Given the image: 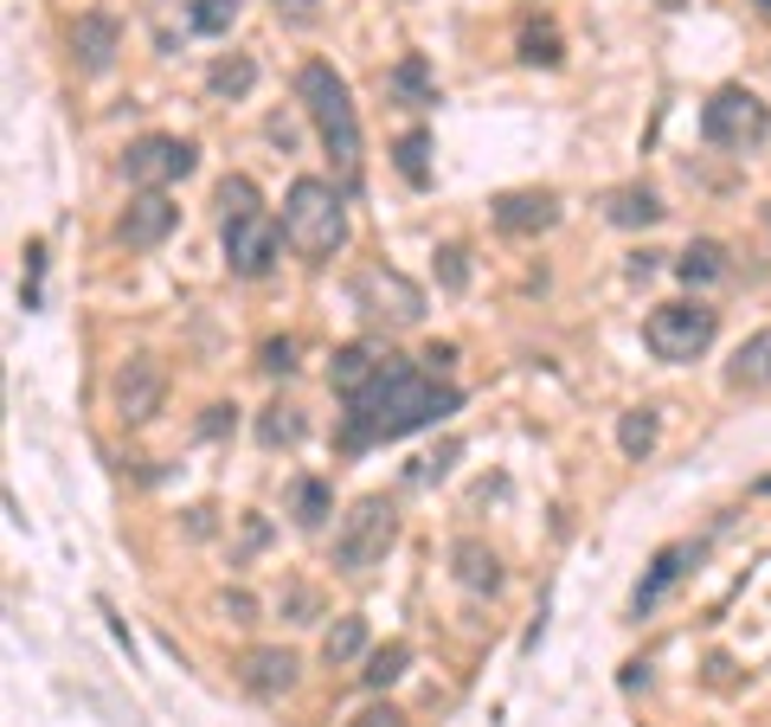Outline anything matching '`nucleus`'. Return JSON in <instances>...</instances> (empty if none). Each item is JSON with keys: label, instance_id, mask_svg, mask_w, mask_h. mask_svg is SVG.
<instances>
[{"label": "nucleus", "instance_id": "obj_1", "mask_svg": "<svg viewBox=\"0 0 771 727\" xmlns=\"http://www.w3.org/2000/svg\"><path fill=\"white\" fill-rule=\"evenodd\" d=\"M463 406V393L438 374H425V367H411V361H379V374H373L354 399H347V413H341V451L354 458V451H373V445H393L405 431H418V425H438L450 419Z\"/></svg>", "mask_w": 771, "mask_h": 727}, {"label": "nucleus", "instance_id": "obj_2", "mask_svg": "<svg viewBox=\"0 0 771 727\" xmlns=\"http://www.w3.org/2000/svg\"><path fill=\"white\" fill-rule=\"evenodd\" d=\"M296 97H302V110H309V122H315L329 161L341 168V181L354 188V181H361V116H354V97H347L341 72L322 65V58H309V65L296 72Z\"/></svg>", "mask_w": 771, "mask_h": 727}, {"label": "nucleus", "instance_id": "obj_3", "mask_svg": "<svg viewBox=\"0 0 771 727\" xmlns=\"http://www.w3.org/2000/svg\"><path fill=\"white\" fill-rule=\"evenodd\" d=\"M283 238H290L302 258H329L347 245V206H341V193L329 181H315V174H302L283 200Z\"/></svg>", "mask_w": 771, "mask_h": 727}, {"label": "nucleus", "instance_id": "obj_4", "mask_svg": "<svg viewBox=\"0 0 771 727\" xmlns=\"http://www.w3.org/2000/svg\"><path fill=\"white\" fill-rule=\"evenodd\" d=\"M399 541V509L386 496H361L341 515V535H334V567L341 574H367L386 560V547Z\"/></svg>", "mask_w": 771, "mask_h": 727}, {"label": "nucleus", "instance_id": "obj_5", "mask_svg": "<svg viewBox=\"0 0 771 727\" xmlns=\"http://www.w3.org/2000/svg\"><path fill=\"white\" fill-rule=\"evenodd\" d=\"M700 136L714 142V149H759L771 136V110L746 90V84H727V90H714L707 97V110H700Z\"/></svg>", "mask_w": 771, "mask_h": 727}, {"label": "nucleus", "instance_id": "obj_6", "mask_svg": "<svg viewBox=\"0 0 771 727\" xmlns=\"http://www.w3.org/2000/svg\"><path fill=\"white\" fill-rule=\"evenodd\" d=\"M714 329H720V316L707 303H662L643 322V342H650L656 361H695V354L714 348Z\"/></svg>", "mask_w": 771, "mask_h": 727}, {"label": "nucleus", "instance_id": "obj_7", "mask_svg": "<svg viewBox=\"0 0 771 727\" xmlns=\"http://www.w3.org/2000/svg\"><path fill=\"white\" fill-rule=\"evenodd\" d=\"M193 142H181V136H142V142H129V154H122V174H129V188L142 193H168L174 181H186L193 174Z\"/></svg>", "mask_w": 771, "mask_h": 727}, {"label": "nucleus", "instance_id": "obj_8", "mask_svg": "<svg viewBox=\"0 0 771 727\" xmlns=\"http://www.w3.org/2000/svg\"><path fill=\"white\" fill-rule=\"evenodd\" d=\"M283 226L264 220V213H245V220H225V265L232 277H270L277 258H283Z\"/></svg>", "mask_w": 771, "mask_h": 727}, {"label": "nucleus", "instance_id": "obj_9", "mask_svg": "<svg viewBox=\"0 0 771 727\" xmlns=\"http://www.w3.org/2000/svg\"><path fill=\"white\" fill-rule=\"evenodd\" d=\"M354 303L367 309L373 322H393V329H411L418 316H425V290L418 284H405L399 270H361L354 277Z\"/></svg>", "mask_w": 771, "mask_h": 727}, {"label": "nucleus", "instance_id": "obj_10", "mask_svg": "<svg viewBox=\"0 0 771 727\" xmlns=\"http://www.w3.org/2000/svg\"><path fill=\"white\" fill-rule=\"evenodd\" d=\"M110 399H116V413L129 425H148L154 413H161V399H168V367L154 361V354H129L122 367H116V381H110Z\"/></svg>", "mask_w": 771, "mask_h": 727}, {"label": "nucleus", "instance_id": "obj_11", "mask_svg": "<svg viewBox=\"0 0 771 727\" xmlns=\"http://www.w3.org/2000/svg\"><path fill=\"white\" fill-rule=\"evenodd\" d=\"M174 226H181V206H174L168 193H136V200H129V213L116 220V238H122L129 252H154Z\"/></svg>", "mask_w": 771, "mask_h": 727}, {"label": "nucleus", "instance_id": "obj_12", "mask_svg": "<svg viewBox=\"0 0 771 727\" xmlns=\"http://www.w3.org/2000/svg\"><path fill=\"white\" fill-rule=\"evenodd\" d=\"M116 52H122V26L110 13H77L72 20V58L84 72H110Z\"/></svg>", "mask_w": 771, "mask_h": 727}, {"label": "nucleus", "instance_id": "obj_13", "mask_svg": "<svg viewBox=\"0 0 771 727\" xmlns=\"http://www.w3.org/2000/svg\"><path fill=\"white\" fill-rule=\"evenodd\" d=\"M559 220V200L547 188H521V193H502L495 200V226L514 232V238H527V232H547Z\"/></svg>", "mask_w": 771, "mask_h": 727}, {"label": "nucleus", "instance_id": "obj_14", "mask_svg": "<svg viewBox=\"0 0 771 727\" xmlns=\"http://www.w3.org/2000/svg\"><path fill=\"white\" fill-rule=\"evenodd\" d=\"M695 567V547H662L656 560H650V574H643V586H636V599H630V612H656L662 599H668V586Z\"/></svg>", "mask_w": 771, "mask_h": 727}, {"label": "nucleus", "instance_id": "obj_15", "mask_svg": "<svg viewBox=\"0 0 771 727\" xmlns=\"http://www.w3.org/2000/svg\"><path fill=\"white\" fill-rule=\"evenodd\" d=\"M296 670H302V663H296L290 651H251L245 656V689L264 695V702H270V695H290Z\"/></svg>", "mask_w": 771, "mask_h": 727}, {"label": "nucleus", "instance_id": "obj_16", "mask_svg": "<svg viewBox=\"0 0 771 727\" xmlns=\"http://www.w3.org/2000/svg\"><path fill=\"white\" fill-rule=\"evenodd\" d=\"M450 574H457V586H470V592H495L502 586V560L482 541H457L450 547Z\"/></svg>", "mask_w": 771, "mask_h": 727}, {"label": "nucleus", "instance_id": "obj_17", "mask_svg": "<svg viewBox=\"0 0 771 727\" xmlns=\"http://www.w3.org/2000/svg\"><path fill=\"white\" fill-rule=\"evenodd\" d=\"M174 7H181L186 33L219 39V33H232V20H238V7H245V0H174Z\"/></svg>", "mask_w": 771, "mask_h": 727}, {"label": "nucleus", "instance_id": "obj_18", "mask_svg": "<svg viewBox=\"0 0 771 727\" xmlns=\"http://www.w3.org/2000/svg\"><path fill=\"white\" fill-rule=\"evenodd\" d=\"M727 381H733V386H771V329H759V335H746V342H739Z\"/></svg>", "mask_w": 771, "mask_h": 727}, {"label": "nucleus", "instance_id": "obj_19", "mask_svg": "<svg viewBox=\"0 0 771 727\" xmlns=\"http://www.w3.org/2000/svg\"><path fill=\"white\" fill-rule=\"evenodd\" d=\"M675 277H682V284H720V277H727V252H720L714 238H695V245L675 258Z\"/></svg>", "mask_w": 771, "mask_h": 727}, {"label": "nucleus", "instance_id": "obj_20", "mask_svg": "<svg viewBox=\"0 0 771 727\" xmlns=\"http://www.w3.org/2000/svg\"><path fill=\"white\" fill-rule=\"evenodd\" d=\"M393 97H405V104H418V110H425V104H438V77H431V65H425L418 52L393 65Z\"/></svg>", "mask_w": 771, "mask_h": 727}, {"label": "nucleus", "instance_id": "obj_21", "mask_svg": "<svg viewBox=\"0 0 771 727\" xmlns=\"http://www.w3.org/2000/svg\"><path fill=\"white\" fill-rule=\"evenodd\" d=\"M373 374H379L373 348H341V354H334V367H329V381H334V393H341V399H354Z\"/></svg>", "mask_w": 771, "mask_h": 727}, {"label": "nucleus", "instance_id": "obj_22", "mask_svg": "<svg viewBox=\"0 0 771 727\" xmlns=\"http://www.w3.org/2000/svg\"><path fill=\"white\" fill-rule=\"evenodd\" d=\"M604 213H611V226H656V220H662V200L650 188H618Z\"/></svg>", "mask_w": 771, "mask_h": 727}, {"label": "nucleus", "instance_id": "obj_23", "mask_svg": "<svg viewBox=\"0 0 771 727\" xmlns=\"http://www.w3.org/2000/svg\"><path fill=\"white\" fill-rule=\"evenodd\" d=\"M618 451H624L630 463H643L656 451V413H650V406H636V413L618 419Z\"/></svg>", "mask_w": 771, "mask_h": 727}, {"label": "nucleus", "instance_id": "obj_24", "mask_svg": "<svg viewBox=\"0 0 771 727\" xmlns=\"http://www.w3.org/2000/svg\"><path fill=\"white\" fill-rule=\"evenodd\" d=\"M206 84H213V97H251V84H257V58L232 52V58H219V65L206 72Z\"/></svg>", "mask_w": 771, "mask_h": 727}, {"label": "nucleus", "instance_id": "obj_25", "mask_svg": "<svg viewBox=\"0 0 771 727\" xmlns=\"http://www.w3.org/2000/svg\"><path fill=\"white\" fill-rule=\"evenodd\" d=\"M329 509H334V490L322 483V477H302V483H296L290 515L302 522V528H322V522H329Z\"/></svg>", "mask_w": 771, "mask_h": 727}, {"label": "nucleus", "instance_id": "obj_26", "mask_svg": "<svg viewBox=\"0 0 771 727\" xmlns=\"http://www.w3.org/2000/svg\"><path fill=\"white\" fill-rule=\"evenodd\" d=\"M405 663H411V644H405V638H393V644H379V651L367 656L361 683H367V689H386V683H399V676H405Z\"/></svg>", "mask_w": 771, "mask_h": 727}, {"label": "nucleus", "instance_id": "obj_27", "mask_svg": "<svg viewBox=\"0 0 771 727\" xmlns=\"http://www.w3.org/2000/svg\"><path fill=\"white\" fill-rule=\"evenodd\" d=\"M367 651V618H334V631L322 638V656L329 663H354Z\"/></svg>", "mask_w": 771, "mask_h": 727}, {"label": "nucleus", "instance_id": "obj_28", "mask_svg": "<svg viewBox=\"0 0 771 727\" xmlns=\"http://www.w3.org/2000/svg\"><path fill=\"white\" fill-rule=\"evenodd\" d=\"M393 154H399V174L411 181V188H425V181H431V168H425V154H431V136H425V129H405Z\"/></svg>", "mask_w": 771, "mask_h": 727}, {"label": "nucleus", "instance_id": "obj_29", "mask_svg": "<svg viewBox=\"0 0 771 727\" xmlns=\"http://www.w3.org/2000/svg\"><path fill=\"white\" fill-rule=\"evenodd\" d=\"M257 438H264V445H296V438H302V419H296L290 406H270V413L257 419Z\"/></svg>", "mask_w": 771, "mask_h": 727}, {"label": "nucleus", "instance_id": "obj_30", "mask_svg": "<svg viewBox=\"0 0 771 727\" xmlns=\"http://www.w3.org/2000/svg\"><path fill=\"white\" fill-rule=\"evenodd\" d=\"M521 58L527 65H559V33L553 26H527L521 33Z\"/></svg>", "mask_w": 771, "mask_h": 727}, {"label": "nucleus", "instance_id": "obj_31", "mask_svg": "<svg viewBox=\"0 0 771 727\" xmlns=\"http://www.w3.org/2000/svg\"><path fill=\"white\" fill-rule=\"evenodd\" d=\"M219 206H225V220H245V213H257V188L245 174H232V181H219Z\"/></svg>", "mask_w": 771, "mask_h": 727}, {"label": "nucleus", "instance_id": "obj_32", "mask_svg": "<svg viewBox=\"0 0 771 727\" xmlns=\"http://www.w3.org/2000/svg\"><path fill=\"white\" fill-rule=\"evenodd\" d=\"M296 367V342L283 335V342H264V374H290Z\"/></svg>", "mask_w": 771, "mask_h": 727}, {"label": "nucleus", "instance_id": "obj_33", "mask_svg": "<svg viewBox=\"0 0 771 727\" xmlns=\"http://www.w3.org/2000/svg\"><path fill=\"white\" fill-rule=\"evenodd\" d=\"M450 458H457V445H443L438 458H418V463H411V483H431V477H443V470H450Z\"/></svg>", "mask_w": 771, "mask_h": 727}, {"label": "nucleus", "instance_id": "obj_34", "mask_svg": "<svg viewBox=\"0 0 771 727\" xmlns=\"http://www.w3.org/2000/svg\"><path fill=\"white\" fill-rule=\"evenodd\" d=\"M290 612H296V624H315V592L309 586H290Z\"/></svg>", "mask_w": 771, "mask_h": 727}, {"label": "nucleus", "instance_id": "obj_35", "mask_svg": "<svg viewBox=\"0 0 771 727\" xmlns=\"http://www.w3.org/2000/svg\"><path fill=\"white\" fill-rule=\"evenodd\" d=\"M443 284H450V290H463V284H470V270H463V252H457V245L443 252Z\"/></svg>", "mask_w": 771, "mask_h": 727}, {"label": "nucleus", "instance_id": "obj_36", "mask_svg": "<svg viewBox=\"0 0 771 727\" xmlns=\"http://www.w3.org/2000/svg\"><path fill=\"white\" fill-rule=\"evenodd\" d=\"M405 715L399 708H393V702H386V708H367V715H354V727H399Z\"/></svg>", "mask_w": 771, "mask_h": 727}, {"label": "nucleus", "instance_id": "obj_37", "mask_svg": "<svg viewBox=\"0 0 771 727\" xmlns=\"http://www.w3.org/2000/svg\"><path fill=\"white\" fill-rule=\"evenodd\" d=\"M450 361H457V348H450V342L425 348V374H443V367H450Z\"/></svg>", "mask_w": 771, "mask_h": 727}, {"label": "nucleus", "instance_id": "obj_38", "mask_svg": "<svg viewBox=\"0 0 771 727\" xmlns=\"http://www.w3.org/2000/svg\"><path fill=\"white\" fill-rule=\"evenodd\" d=\"M277 13H290L296 26H309L315 20V0H277Z\"/></svg>", "mask_w": 771, "mask_h": 727}, {"label": "nucleus", "instance_id": "obj_39", "mask_svg": "<svg viewBox=\"0 0 771 727\" xmlns=\"http://www.w3.org/2000/svg\"><path fill=\"white\" fill-rule=\"evenodd\" d=\"M752 7H759V13H765V20H771V0H752Z\"/></svg>", "mask_w": 771, "mask_h": 727}, {"label": "nucleus", "instance_id": "obj_40", "mask_svg": "<svg viewBox=\"0 0 771 727\" xmlns=\"http://www.w3.org/2000/svg\"><path fill=\"white\" fill-rule=\"evenodd\" d=\"M656 7H682V0H656Z\"/></svg>", "mask_w": 771, "mask_h": 727}, {"label": "nucleus", "instance_id": "obj_41", "mask_svg": "<svg viewBox=\"0 0 771 727\" xmlns=\"http://www.w3.org/2000/svg\"><path fill=\"white\" fill-rule=\"evenodd\" d=\"M765 220H771V206H765Z\"/></svg>", "mask_w": 771, "mask_h": 727}]
</instances>
